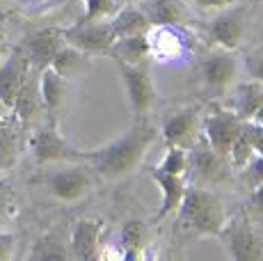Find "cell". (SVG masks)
<instances>
[{
  "label": "cell",
  "instance_id": "21",
  "mask_svg": "<svg viewBox=\"0 0 263 261\" xmlns=\"http://www.w3.org/2000/svg\"><path fill=\"white\" fill-rule=\"evenodd\" d=\"M151 58L158 60H176L183 53V37L174 30V26H151L149 32Z\"/></svg>",
  "mask_w": 263,
  "mask_h": 261
},
{
  "label": "cell",
  "instance_id": "14",
  "mask_svg": "<svg viewBox=\"0 0 263 261\" xmlns=\"http://www.w3.org/2000/svg\"><path fill=\"white\" fill-rule=\"evenodd\" d=\"M101 234H103V222L96 218H80L71 227V238H69V250L71 257L83 261H94L101 257Z\"/></svg>",
  "mask_w": 263,
  "mask_h": 261
},
{
  "label": "cell",
  "instance_id": "22",
  "mask_svg": "<svg viewBox=\"0 0 263 261\" xmlns=\"http://www.w3.org/2000/svg\"><path fill=\"white\" fill-rule=\"evenodd\" d=\"M42 108H44V103H42V97H39V80H34L32 71H30L28 80L23 83L21 92L16 94V99L12 103V115L21 124H28Z\"/></svg>",
  "mask_w": 263,
  "mask_h": 261
},
{
  "label": "cell",
  "instance_id": "2",
  "mask_svg": "<svg viewBox=\"0 0 263 261\" xmlns=\"http://www.w3.org/2000/svg\"><path fill=\"white\" fill-rule=\"evenodd\" d=\"M179 220L195 236H217L227 222V211L215 193L195 185L185 188L179 204Z\"/></svg>",
  "mask_w": 263,
  "mask_h": 261
},
{
  "label": "cell",
  "instance_id": "5",
  "mask_svg": "<svg viewBox=\"0 0 263 261\" xmlns=\"http://www.w3.org/2000/svg\"><path fill=\"white\" fill-rule=\"evenodd\" d=\"M87 170L89 167H85L80 160H73V163H67L64 167L48 172L42 181L48 188V193L60 202H80L83 197H87L92 193V177H89Z\"/></svg>",
  "mask_w": 263,
  "mask_h": 261
},
{
  "label": "cell",
  "instance_id": "37",
  "mask_svg": "<svg viewBox=\"0 0 263 261\" xmlns=\"http://www.w3.org/2000/svg\"><path fill=\"white\" fill-rule=\"evenodd\" d=\"M250 133H252V144H254V154L263 156V130L254 122H250Z\"/></svg>",
  "mask_w": 263,
  "mask_h": 261
},
{
  "label": "cell",
  "instance_id": "29",
  "mask_svg": "<svg viewBox=\"0 0 263 261\" xmlns=\"http://www.w3.org/2000/svg\"><path fill=\"white\" fill-rule=\"evenodd\" d=\"M16 158V133L9 126V119L0 124V172L7 170Z\"/></svg>",
  "mask_w": 263,
  "mask_h": 261
},
{
  "label": "cell",
  "instance_id": "16",
  "mask_svg": "<svg viewBox=\"0 0 263 261\" xmlns=\"http://www.w3.org/2000/svg\"><path fill=\"white\" fill-rule=\"evenodd\" d=\"M229 101L227 108L240 117L242 122H252L256 117V113L263 108V83L259 80H242V83L231 85Z\"/></svg>",
  "mask_w": 263,
  "mask_h": 261
},
{
  "label": "cell",
  "instance_id": "17",
  "mask_svg": "<svg viewBox=\"0 0 263 261\" xmlns=\"http://www.w3.org/2000/svg\"><path fill=\"white\" fill-rule=\"evenodd\" d=\"M39 73V97H42L44 110L50 115L53 122H58V113L64 105V99H67V89H69V80L58 73L53 67L42 69Z\"/></svg>",
  "mask_w": 263,
  "mask_h": 261
},
{
  "label": "cell",
  "instance_id": "24",
  "mask_svg": "<svg viewBox=\"0 0 263 261\" xmlns=\"http://www.w3.org/2000/svg\"><path fill=\"white\" fill-rule=\"evenodd\" d=\"M89 58H92V55L78 51L76 46H71V44L64 42L62 48L55 53V58H53V62H50V67H53L55 71L62 73V76L69 80V78H76L78 73L85 71V67H87V60H89Z\"/></svg>",
  "mask_w": 263,
  "mask_h": 261
},
{
  "label": "cell",
  "instance_id": "34",
  "mask_svg": "<svg viewBox=\"0 0 263 261\" xmlns=\"http://www.w3.org/2000/svg\"><path fill=\"white\" fill-rule=\"evenodd\" d=\"M9 207H12V185L5 177H0V220L9 213Z\"/></svg>",
  "mask_w": 263,
  "mask_h": 261
},
{
  "label": "cell",
  "instance_id": "10",
  "mask_svg": "<svg viewBox=\"0 0 263 261\" xmlns=\"http://www.w3.org/2000/svg\"><path fill=\"white\" fill-rule=\"evenodd\" d=\"M199 108L197 105H185V108H179L174 113H170L167 117L163 119V126H160V135H163L165 144L172 147H185L190 149L192 142H195L199 135Z\"/></svg>",
  "mask_w": 263,
  "mask_h": 261
},
{
  "label": "cell",
  "instance_id": "28",
  "mask_svg": "<svg viewBox=\"0 0 263 261\" xmlns=\"http://www.w3.org/2000/svg\"><path fill=\"white\" fill-rule=\"evenodd\" d=\"M156 167L163 170V172H167V174L185 177V172H188V149L172 144V147H167L165 158L160 160V165H156Z\"/></svg>",
  "mask_w": 263,
  "mask_h": 261
},
{
  "label": "cell",
  "instance_id": "4",
  "mask_svg": "<svg viewBox=\"0 0 263 261\" xmlns=\"http://www.w3.org/2000/svg\"><path fill=\"white\" fill-rule=\"evenodd\" d=\"M222 248L236 261H261L263 259V236L245 218H227L222 232L217 234Z\"/></svg>",
  "mask_w": 263,
  "mask_h": 261
},
{
  "label": "cell",
  "instance_id": "30",
  "mask_svg": "<svg viewBox=\"0 0 263 261\" xmlns=\"http://www.w3.org/2000/svg\"><path fill=\"white\" fill-rule=\"evenodd\" d=\"M117 12V0H85V14L78 23L108 21Z\"/></svg>",
  "mask_w": 263,
  "mask_h": 261
},
{
  "label": "cell",
  "instance_id": "32",
  "mask_svg": "<svg viewBox=\"0 0 263 261\" xmlns=\"http://www.w3.org/2000/svg\"><path fill=\"white\" fill-rule=\"evenodd\" d=\"M242 170H245L247 183H252V188L263 183V156H259V154H256V156L252 158Z\"/></svg>",
  "mask_w": 263,
  "mask_h": 261
},
{
  "label": "cell",
  "instance_id": "7",
  "mask_svg": "<svg viewBox=\"0 0 263 261\" xmlns=\"http://www.w3.org/2000/svg\"><path fill=\"white\" fill-rule=\"evenodd\" d=\"M62 37L67 44H71V46L87 55H108L110 46L117 39L110 21L76 23V26L62 30Z\"/></svg>",
  "mask_w": 263,
  "mask_h": 261
},
{
  "label": "cell",
  "instance_id": "9",
  "mask_svg": "<svg viewBox=\"0 0 263 261\" xmlns=\"http://www.w3.org/2000/svg\"><path fill=\"white\" fill-rule=\"evenodd\" d=\"M247 122L236 117L229 108H215L204 119V140L215 149L220 156L227 158L231 142L238 138V133L245 128Z\"/></svg>",
  "mask_w": 263,
  "mask_h": 261
},
{
  "label": "cell",
  "instance_id": "25",
  "mask_svg": "<svg viewBox=\"0 0 263 261\" xmlns=\"http://www.w3.org/2000/svg\"><path fill=\"white\" fill-rule=\"evenodd\" d=\"M112 30L115 37H128V34H140V32H149L151 23L146 18V14L142 12V7H124L119 9L112 16Z\"/></svg>",
  "mask_w": 263,
  "mask_h": 261
},
{
  "label": "cell",
  "instance_id": "6",
  "mask_svg": "<svg viewBox=\"0 0 263 261\" xmlns=\"http://www.w3.org/2000/svg\"><path fill=\"white\" fill-rule=\"evenodd\" d=\"M115 64H117L121 83L126 87L130 113L135 115V119L146 117V113L156 103V87H154V80H151L149 71H146L142 64H126V62H115Z\"/></svg>",
  "mask_w": 263,
  "mask_h": 261
},
{
  "label": "cell",
  "instance_id": "13",
  "mask_svg": "<svg viewBox=\"0 0 263 261\" xmlns=\"http://www.w3.org/2000/svg\"><path fill=\"white\" fill-rule=\"evenodd\" d=\"M64 37L60 28H39L34 32H30L23 42V53L28 55L30 67L34 71H42V69L50 67L55 53L62 48Z\"/></svg>",
  "mask_w": 263,
  "mask_h": 261
},
{
  "label": "cell",
  "instance_id": "11",
  "mask_svg": "<svg viewBox=\"0 0 263 261\" xmlns=\"http://www.w3.org/2000/svg\"><path fill=\"white\" fill-rule=\"evenodd\" d=\"M247 32V16L238 7H224L217 12V16L211 21L209 34L217 48L236 51L242 44Z\"/></svg>",
  "mask_w": 263,
  "mask_h": 261
},
{
  "label": "cell",
  "instance_id": "27",
  "mask_svg": "<svg viewBox=\"0 0 263 261\" xmlns=\"http://www.w3.org/2000/svg\"><path fill=\"white\" fill-rule=\"evenodd\" d=\"M254 144H252V133H250V122L245 124V128L238 133V138L231 142L229 152H227V158L234 165L236 170H242L252 158H254Z\"/></svg>",
  "mask_w": 263,
  "mask_h": 261
},
{
  "label": "cell",
  "instance_id": "12",
  "mask_svg": "<svg viewBox=\"0 0 263 261\" xmlns=\"http://www.w3.org/2000/svg\"><path fill=\"white\" fill-rule=\"evenodd\" d=\"M188 170L195 172V177L201 183H220L227 177V163L224 156L215 152L209 142L201 138H197L188 149Z\"/></svg>",
  "mask_w": 263,
  "mask_h": 261
},
{
  "label": "cell",
  "instance_id": "18",
  "mask_svg": "<svg viewBox=\"0 0 263 261\" xmlns=\"http://www.w3.org/2000/svg\"><path fill=\"white\" fill-rule=\"evenodd\" d=\"M149 174H151V179H154V183L160 188V193H163V204H160L158 213H156V220L160 222V220L170 218L172 213L179 211V204H181V199H183V193L188 185H185V177L167 174L158 167H154Z\"/></svg>",
  "mask_w": 263,
  "mask_h": 261
},
{
  "label": "cell",
  "instance_id": "33",
  "mask_svg": "<svg viewBox=\"0 0 263 261\" xmlns=\"http://www.w3.org/2000/svg\"><path fill=\"white\" fill-rule=\"evenodd\" d=\"M16 252V236L9 232H0V261H7Z\"/></svg>",
  "mask_w": 263,
  "mask_h": 261
},
{
  "label": "cell",
  "instance_id": "19",
  "mask_svg": "<svg viewBox=\"0 0 263 261\" xmlns=\"http://www.w3.org/2000/svg\"><path fill=\"white\" fill-rule=\"evenodd\" d=\"M151 26H181L188 21V0H146L140 5Z\"/></svg>",
  "mask_w": 263,
  "mask_h": 261
},
{
  "label": "cell",
  "instance_id": "3",
  "mask_svg": "<svg viewBox=\"0 0 263 261\" xmlns=\"http://www.w3.org/2000/svg\"><path fill=\"white\" fill-rule=\"evenodd\" d=\"M30 154H32L34 163L39 165H48V163H73L80 160L83 163V152H78L76 147H71L67 138L62 135L58 122L48 119L46 126L37 128L30 135Z\"/></svg>",
  "mask_w": 263,
  "mask_h": 261
},
{
  "label": "cell",
  "instance_id": "8",
  "mask_svg": "<svg viewBox=\"0 0 263 261\" xmlns=\"http://www.w3.org/2000/svg\"><path fill=\"white\" fill-rule=\"evenodd\" d=\"M199 71L201 78H204V85L211 92H229V87L236 83V76H238V58H236L234 51L215 48V51L201 58Z\"/></svg>",
  "mask_w": 263,
  "mask_h": 261
},
{
  "label": "cell",
  "instance_id": "23",
  "mask_svg": "<svg viewBox=\"0 0 263 261\" xmlns=\"http://www.w3.org/2000/svg\"><path fill=\"white\" fill-rule=\"evenodd\" d=\"M146 238H149V232H146V225L142 220H135V218L126 220L119 232L121 259H138L142 254L140 250L146 243Z\"/></svg>",
  "mask_w": 263,
  "mask_h": 261
},
{
  "label": "cell",
  "instance_id": "1",
  "mask_svg": "<svg viewBox=\"0 0 263 261\" xmlns=\"http://www.w3.org/2000/svg\"><path fill=\"white\" fill-rule=\"evenodd\" d=\"M156 135L158 133L154 124L140 117L119 138L110 140L103 147L92 149V152H83V163H87L89 170H94L101 179H108V181L124 179L142 165Z\"/></svg>",
  "mask_w": 263,
  "mask_h": 261
},
{
  "label": "cell",
  "instance_id": "20",
  "mask_svg": "<svg viewBox=\"0 0 263 261\" xmlns=\"http://www.w3.org/2000/svg\"><path fill=\"white\" fill-rule=\"evenodd\" d=\"M108 55L115 62H126V64H144L151 58V46L146 32L140 34H128V37L115 39V44L110 46Z\"/></svg>",
  "mask_w": 263,
  "mask_h": 261
},
{
  "label": "cell",
  "instance_id": "36",
  "mask_svg": "<svg viewBox=\"0 0 263 261\" xmlns=\"http://www.w3.org/2000/svg\"><path fill=\"white\" fill-rule=\"evenodd\" d=\"M250 199H252V211H254L259 218H263V183L252 188V197Z\"/></svg>",
  "mask_w": 263,
  "mask_h": 261
},
{
  "label": "cell",
  "instance_id": "15",
  "mask_svg": "<svg viewBox=\"0 0 263 261\" xmlns=\"http://www.w3.org/2000/svg\"><path fill=\"white\" fill-rule=\"evenodd\" d=\"M30 71H32V67H30V60H28V55L23 53V48H16V51L5 60V64L0 67V101L5 105L12 108L14 99L21 92V87L25 80H28Z\"/></svg>",
  "mask_w": 263,
  "mask_h": 261
},
{
  "label": "cell",
  "instance_id": "38",
  "mask_svg": "<svg viewBox=\"0 0 263 261\" xmlns=\"http://www.w3.org/2000/svg\"><path fill=\"white\" fill-rule=\"evenodd\" d=\"M252 122H254V124H256V126H259V128L263 130V108L259 110V113H256V117H254V119H252Z\"/></svg>",
  "mask_w": 263,
  "mask_h": 261
},
{
  "label": "cell",
  "instance_id": "35",
  "mask_svg": "<svg viewBox=\"0 0 263 261\" xmlns=\"http://www.w3.org/2000/svg\"><path fill=\"white\" fill-rule=\"evenodd\" d=\"M188 3L197 5V7L204 9V12H220V9H224V7H231L234 0H188Z\"/></svg>",
  "mask_w": 263,
  "mask_h": 261
},
{
  "label": "cell",
  "instance_id": "26",
  "mask_svg": "<svg viewBox=\"0 0 263 261\" xmlns=\"http://www.w3.org/2000/svg\"><path fill=\"white\" fill-rule=\"evenodd\" d=\"M28 257L34 261H60V259L71 257V250L67 248V243H64L58 234L50 232V234H44L42 238L34 240Z\"/></svg>",
  "mask_w": 263,
  "mask_h": 261
},
{
  "label": "cell",
  "instance_id": "31",
  "mask_svg": "<svg viewBox=\"0 0 263 261\" xmlns=\"http://www.w3.org/2000/svg\"><path fill=\"white\" fill-rule=\"evenodd\" d=\"M242 64H245L247 76H250L252 80H259V83H263V46L252 48V51L245 55Z\"/></svg>",
  "mask_w": 263,
  "mask_h": 261
}]
</instances>
